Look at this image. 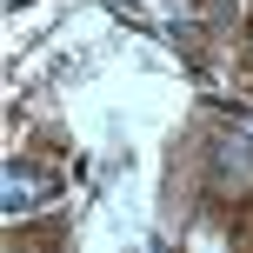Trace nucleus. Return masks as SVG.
I'll return each instance as SVG.
<instances>
[{
    "label": "nucleus",
    "mask_w": 253,
    "mask_h": 253,
    "mask_svg": "<svg viewBox=\"0 0 253 253\" xmlns=\"http://www.w3.org/2000/svg\"><path fill=\"white\" fill-rule=\"evenodd\" d=\"M53 187H60V180H53L47 167H34V160H7V167H0V207H7V213H34V207H47Z\"/></svg>",
    "instance_id": "1"
},
{
    "label": "nucleus",
    "mask_w": 253,
    "mask_h": 253,
    "mask_svg": "<svg viewBox=\"0 0 253 253\" xmlns=\"http://www.w3.org/2000/svg\"><path fill=\"white\" fill-rule=\"evenodd\" d=\"M213 167H220V173H233V180H253V140H240V133L213 140Z\"/></svg>",
    "instance_id": "2"
}]
</instances>
